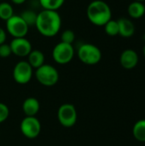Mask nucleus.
Masks as SVG:
<instances>
[{"mask_svg":"<svg viewBox=\"0 0 145 146\" xmlns=\"http://www.w3.org/2000/svg\"><path fill=\"white\" fill-rule=\"evenodd\" d=\"M134 138L139 142H145V119L138 121L132 128Z\"/></svg>","mask_w":145,"mask_h":146,"instance_id":"nucleus-16","label":"nucleus"},{"mask_svg":"<svg viewBox=\"0 0 145 146\" xmlns=\"http://www.w3.org/2000/svg\"><path fill=\"white\" fill-rule=\"evenodd\" d=\"M74 40H75V33L73 31L70 29H67L63 31L62 33L61 34V42L73 44Z\"/></svg>","mask_w":145,"mask_h":146,"instance_id":"nucleus-21","label":"nucleus"},{"mask_svg":"<svg viewBox=\"0 0 145 146\" xmlns=\"http://www.w3.org/2000/svg\"><path fill=\"white\" fill-rule=\"evenodd\" d=\"M14 15V9L10 3L7 2L0 3V19L3 21L9 20Z\"/></svg>","mask_w":145,"mask_h":146,"instance_id":"nucleus-18","label":"nucleus"},{"mask_svg":"<svg viewBox=\"0 0 145 146\" xmlns=\"http://www.w3.org/2000/svg\"><path fill=\"white\" fill-rule=\"evenodd\" d=\"M144 40H145V33H144Z\"/></svg>","mask_w":145,"mask_h":146,"instance_id":"nucleus-29","label":"nucleus"},{"mask_svg":"<svg viewBox=\"0 0 145 146\" xmlns=\"http://www.w3.org/2000/svg\"><path fill=\"white\" fill-rule=\"evenodd\" d=\"M0 123H2V121H1V119H0Z\"/></svg>","mask_w":145,"mask_h":146,"instance_id":"nucleus-28","label":"nucleus"},{"mask_svg":"<svg viewBox=\"0 0 145 146\" xmlns=\"http://www.w3.org/2000/svg\"><path fill=\"white\" fill-rule=\"evenodd\" d=\"M57 118L60 124L64 127H72L77 122L78 114L76 108L72 104H62L57 111Z\"/></svg>","mask_w":145,"mask_h":146,"instance_id":"nucleus-5","label":"nucleus"},{"mask_svg":"<svg viewBox=\"0 0 145 146\" xmlns=\"http://www.w3.org/2000/svg\"><path fill=\"white\" fill-rule=\"evenodd\" d=\"M86 15L93 25L103 27L112 19V11L106 2L103 0H94L89 3L86 9Z\"/></svg>","mask_w":145,"mask_h":146,"instance_id":"nucleus-2","label":"nucleus"},{"mask_svg":"<svg viewBox=\"0 0 145 146\" xmlns=\"http://www.w3.org/2000/svg\"><path fill=\"white\" fill-rule=\"evenodd\" d=\"M120 62L121 66L126 69L134 68L138 62V53L134 50H132V49L125 50L121 55Z\"/></svg>","mask_w":145,"mask_h":146,"instance_id":"nucleus-11","label":"nucleus"},{"mask_svg":"<svg viewBox=\"0 0 145 146\" xmlns=\"http://www.w3.org/2000/svg\"><path fill=\"white\" fill-rule=\"evenodd\" d=\"M11 54H12V50L9 44L5 43L0 44V57L6 58L9 57Z\"/></svg>","mask_w":145,"mask_h":146,"instance_id":"nucleus-22","label":"nucleus"},{"mask_svg":"<svg viewBox=\"0 0 145 146\" xmlns=\"http://www.w3.org/2000/svg\"><path fill=\"white\" fill-rule=\"evenodd\" d=\"M143 53H144V56L145 57V45L144 46V49H143Z\"/></svg>","mask_w":145,"mask_h":146,"instance_id":"nucleus-26","label":"nucleus"},{"mask_svg":"<svg viewBox=\"0 0 145 146\" xmlns=\"http://www.w3.org/2000/svg\"><path fill=\"white\" fill-rule=\"evenodd\" d=\"M9 45L12 54L20 57L27 56L32 50L30 41L26 38H15L10 42Z\"/></svg>","mask_w":145,"mask_h":146,"instance_id":"nucleus-10","label":"nucleus"},{"mask_svg":"<svg viewBox=\"0 0 145 146\" xmlns=\"http://www.w3.org/2000/svg\"><path fill=\"white\" fill-rule=\"evenodd\" d=\"M6 33H5V31L3 29V28H1L0 27V44H3V43H5V40H6Z\"/></svg>","mask_w":145,"mask_h":146,"instance_id":"nucleus-24","label":"nucleus"},{"mask_svg":"<svg viewBox=\"0 0 145 146\" xmlns=\"http://www.w3.org/2000/svg\"><path fill=\"white\" fill-rule=\"evenodd\" d=\"M6 29L14 38H25L28 33L29 27L20 15H14L6 21Z\"/></svg>","mask_w":145,"mask_h":146,"instance_id":"nucleus-6","label":"nucleus"},{"mask_svg":"<svg viewBox=\"0 0 145 146\" xmlns=\"http://www.w3.org/2000/svg\"><path fill=\"white\" fill-rule=\"evenodd\" d=\"M22 110L26 116H36L40 110V104L37 98L30 97L24 100Z\"/></svg>","mask_w":145,"mask_h":146,"instance_id":"nucleus-13","label":"nucleus"},{"mask_svg":"<svg viewBox=\"0 0 145 146\" xmlns=\"http://www.w3.org/2000/svg\"><path fill=\"white\" fill-rule=\"evenodd\" d=\"M32 68L27 62V61L18 62L13 69L14 80L20 85L27 84L32 78Z\"/></svg>","mask_w":145,"mask_h":146,"instance_id":"nucleus-9","label":"nucleus"},{"mask_svg":"<svg viewBox=\"0 0 145 146\" xmlns=\"http://www.w3.org/2000/svg\"><path fill=\"white\" fill-rule=\"evenodd\" d=\"M13 3L15 4H17V5H20V4H22L24 3L26 0H11Z\"/></svg>","mask_w":145,"mask_h":146,"instance_id":"nucleus-25","label":"nucleus"},{"mask_svg":"<svg viewBox=\"0 0 145 146\" xmlns=\"http://www.w3.org/2000/svg\"><path fill=\"white\" fill-rule=\"evenodd\" d=\"M73 56L74 49L73 44L60 42L53 48L52 57L58 64H67L73 60Z\"/></svg>","mask_w":145,"mask_h":146,"instance_id":"nucleus-7","label":"nucleus"},{"mask_svg":"<svg viewBox=\"0 0 145 146\" xmlns=\"http://www.w3.org/2000/svg\"><path fill=\"white\" fill-rule=\"evenodd\" d=\"M119 25V35L123 38H130L135 33V25L133 21L128 18L122 17L117 20Z\"/></svg>","mask_w":145,"mask_h":146,"instance_id":"nucleus-12","label":"nucleus"},{"mask_svg":"<svg viewBox=\"0 0 145 146\" xmlns=\"http://www.w3.org/2000/svg\"><path fill=\"white\" fill-rule=\"evenodd\" d=\"M35 27L41 35L49 38L54 37L61 30V15L57 11L43 9L38 13Z\"/></svg>","mask_w":145,"mask_h":146,"instance_id":"nucleus-1","label":"nucleus"},{"mask_svg":"<svg viewBox=\"0 0 145 146\" xmlns=\"http://www.w3.org/2000/svg\"><path fill=\"white\" fill-rule=\"evenodd\" d=\"M136 1H139V2H144L145 0H136Z\"/></svg>","mask_w":145,"mask_h":146,"instance_id":"nucleus-27","label":"nucleus"},{"mask_svg":"<svg viewBox=\"0 0 145 146\" xmlns=\"http://www.w3.org/2000/svg\"><path fill=\"white\" fill-rule=\"evenodd\" d=\"M20 16L23 19V21L30 27H34L35 26L38 14L36 12H34L33 10L26 9V10L22 11V13L20 15Z\"/></svg>","mask_w":145,"mask_h":146,"instance_id":"nucleus-19","label":"nucleus"},{"mask_svg":"<svg viewBox=\"0 0 145 146\" xmlns=\"http://www.w3.org/2000/svg\"><path fill=\"white\" fill-rule=\"evenodd\" d=\"M128 15L132 19H139L145 14V6L143 2L134 0L132 2L127 8Z\"/></svg>","mask_w":145,"mask_h":146,"instance_id":"nucleus-14","label":"nucleus"},{"mask_svg":"<svg viewBox=\"0 0 145 146\" xmlns=\"http://www.w3.org/2000/svg\"><path fill=\"white\" fill-rule=\"evenodd\" d=\"M65 0H39V3L44 9L57 11L64 3Z\"/></svg>","mask_w":145,"mask_h":146,"instance_id":"nucleus-17","label":"nucleus"},{"mask_svg":"<svg viewBox=\"0 0 145 146\" xmlns=\"http://www.w3.org/2000/svg\"><path fill=\"white\" fill-rule=\"evenodd\" d=\"M9 115V110L8 106L3 103H0V119L2 122L5 121L8 119Z\"/></svg>","mask_w":145,"mask_h":146,"instance_id":"nucleus-23","label":"nucleus"},{"mask_svg":"<svg viewBox=\"0 0 145 146\" xmlns=\"http://www.w3.org/2000/svg\"><path fill=\"white\" fill-rule=\"evenodd\" d=\"M35 77L39 84L44 86H54L59 80L57 69L50 64H43L35 71Z\"/></svg>","mask_w":145,"mask_h":146,"instance_id":"nucleus-4","label":"nucleus"},{"mask_svg":"<svg viewBox=\"0 0 145 146\" xmlns=\"http://www.w3.org/2000/svg\"><path fill=\"white\" fill-rule=\"evenodd\" d=\"M104 30L105 33L111 37L119 35V25L117 21H114V20H110L104 26Z\"/></svg>","mask_w":145,"mask_h":146,"instance_id":"nucleus-20","label":"nucleus"},{"mask_svg":"<svg viewBox=\"0 0 145 146\" xmlns=\"http://www.w3.org/2000/svg\"><path fill=\"white\" fill-rule=\"evenodd\" d=\"M21 133L27 139L37 138L41 132V123L36 116H26L21 122Z\"/></svg>","mask_w":145,"mask_h":146,"instance_id":"nucleus-8","label":"nucleus"},{"mask_svg":"<svg viewBox=\"0 0 145 146\" xmlns=\"http://www.w3.org/2000/svg\"><path fill=\"white\" fill-rule=\"evenodd\" d=\"M77 54L80 62L86 65H96L102 59L100 49L92 44H82L79 47Z\"/></svg>","mask_w":145,"mask_h":146,"instance_id":"nucleus-3","label":"nucleus"},{"mask_svg":"<svg viewBox=\"0 0 145 146\" xmlns=\"http://www.w3.org/2000/svg\"><path fill=\"white\" fill-rule=\"evenodd\" d=\"M0 1H4V0H0Z\"/></svg>","mask_w":145,"mask_h":146,"instance_id":"nucleus-30","label":"nucleus"},{"mask_svg":"<svg viewBox=\"0 0 145 146\" xmlns=\"http://www.w3.org/2000/svg\"><path fill=\"white\" fill-rule=\"evenodd\" d=\"M28 60L27 62L31 65L32 68L37 69L38 68L41 67L44 64V55L39 50H32V51L27 56Z\"/></svg>","mask_w":145,"mask_h":146,"instance_id":"nucleus-15","label":"nucleus"}]
</instances>
